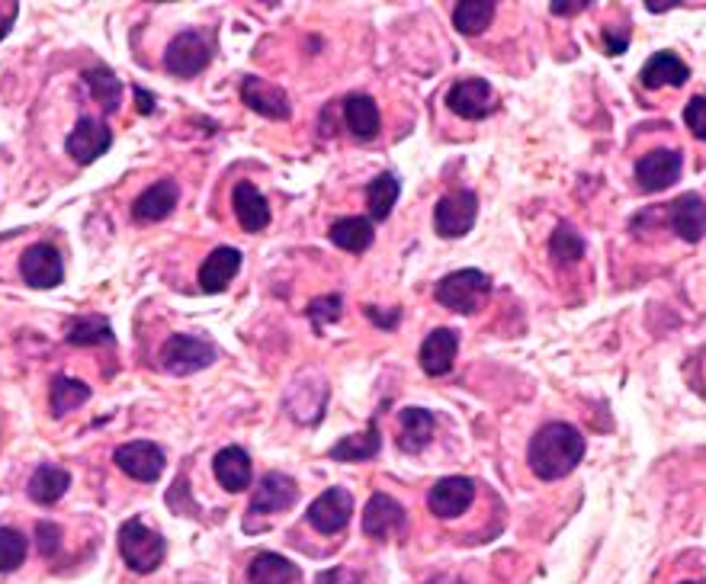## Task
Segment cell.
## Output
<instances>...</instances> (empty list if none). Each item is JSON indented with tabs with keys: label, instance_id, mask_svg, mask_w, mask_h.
Listing matches in <instances>:
<instances>
[{
	"label": "cell",
	"instance_id": "6da1fadb",
	"mask_svg": "<svg viewBox=\"0 0 706 584\" xmlns=\"http://www.w3.org/2000/svg\"><path fill=\"white\" fill-rule=\"evenodd\" d=\"M527 459L539 482H559L585 459V437L571 424H543L527 446Z\"/></svg>",
	"mask_w": 706,
	"mask_h": 584
},
{
	"label": "cell",
	"instance_id": "7a4b0ae2",
	"mask_svg": "<svg viewBox=\"0 0 706 584\" xmlns=\"http://www.w3.org/2000/svg\"><path fill=\"white\" fill-rule=\"evenodd\" d=\"M119 556L136 575H151L161 568V562L168 556V543L158 529L132 517L119 527Z\"/></svg>",
	"mask_w": 706,
	"mask_h": 584
},
{
	"label": "cell",
	"instance_id": "3957f363",
	"mask_svg": "<svg viewBox=\"0 0 706 584\" xmlns=\"http://www.w3.org/2000/svg\"><path fill=\"white\" fill-rule=\"evenodd\" d=\"M491 293V277L481 270H456L434 286V299L456 315H476Z\"/></svg>",
	"mask_w": 706,
	"mask_h": 584
},
{
	"label": "cell",
	"instance_id": "277c9868",
	"mask_svg": "<svg viewBox=\"0 0 706 584\" xmlns=\"http://www.w3.org/2000/svg\"><path fill=\"white\" fill-rule=\"evenodd\" d=\"M212 52H216V42L209 32H199V29H187L180 36H173L165 52V68H168L173 78H197L199 71L212 61Z\"/></svg>",
	"mask_w": 706,
	"mask_h": 584
},
{
	"label": "cell",
	"instance_id": "5b68a950",
	"mask_svg": "<svg viewBox=\"0 0 706 584\" xmlns=\"http://www.w3.org/2000/svg\"><path fill=\"white\" fill-rule=\"evenodd\" d=\"M216 363V347L190 334H173L161 347V369L170 376H193Z\"/></svg>",
	"mask_w": 706,
	"mask_h": 584
},
{
	"label": "cell",
	"instance_id": "8992f818",
	"mask_svg": "<svg viewBox=\"0 0 706 584\" xmlns=\"http://www.w3.org/2000/svg\"><path fill=\"white\" fill-rule=\"evenodd\" d=\"M479 219V196L473 190H453L434 206V228L440 238H463Z\"/></svg>",
	"mask_w": 706,
	"mask_h": 584
},
{
	"label": "cell",
	"instance_id": "52a82bcc",
	"mask_svg": "<svg viewBox=\"0 0 706 584\" xmlns=\"http://www.w3.org/2000/svg\"><path fill=\"white\" fill-rule=\"evenodd\" d=\"M684 167V155L675 148H658L649 151L646 158L636 161V184L643 194H662L668 187H675Z\"/></svg>",
	"mask_w": 706,
	"mask_h": 584
},
{
	"label": "cell",
	"instance_id": "ba28073f",
	"mask_svg": "<svg viewBox=\"0 0 706 584\" xmlns=\"http://www.w3.org/2000/svg\"><path fill=\"white\" fill-rule=\"evenodd\" d=\"M165 449L151 441H132L116 449V466L136 482H158L165 473Z\"/></svg>",
	"mask_w": 706,
	"mask_h": 584
},
{
	"label": "cell",
	"instance_id": "9c48e42d",
	"mask_svg": "<svg viewBox=\"0 0 706 584\" xmlns=\"http://www.w3.org/2000/svg\"><path fill=\"white\" fill-rule=\"evenodd\" d=\"M350 517H354V495L347 488H328L306 511V521L318 533H338L350 524Z\"/></svg>",
	"mask_w": 706,
	"mask_h": 584
},
{
	"label": "cell",
	"instance_id": "30bf717a",
	"mask_svg": "<svg viewBox=\"0 0 706 584\" xmlns=\"http://www.w3.org/2000/svg\"><path fill=\"white\" fill-rule=\"evenodd\" d=\"M473 498H476V485H473V478H466V475H450V478H440V482L430 488V495H427V507H430V514H434V517H440V521H453V517L466 514V507L473 504Z\"/></svg>",
	"mask_w": 706,
	"mask_h": 584
},
{
	"label": "cell",
	"instance_id": "8fae6325",
	"mask_svg": "<svg viewBox=\"0 0 706 584\" xmlns=\"http://www.w3.org/2000/svg\"><path fill=\"white\" fill-rule=\"evenodd\" d=\"M110 145H113V132L103 126V122H97V119H90V116H81L78 119V126L71 129V136L64 141V148H68V155L78 161V165H93L100 155H107L110 151Z\"/></svg>",
	"mask_w": 706,
	"mask_h": 584
},
{
	"label": "cell",
	"instance_id": "7c38bea8",
	"mask_svg": "<svg viewBox=\"0 0 706 584\" xmlns=\"http://www.w3.org/2000/svg\"><path fill=\"white\" fill-rule=\"evenodd\" d=\"M408 529V514L392 495L379 492L372 495L364 507V533L369 540H389L392 533H405Z\"/></svg>",
	"mask_w": 706,
	"mask_h": 584
},
{
	"label": "cell",
	"instance_id": "4fadbf2b",
	"mask_svg": "<svg viewBox=\"0 0 706 584\" xmlns=\"http://www.w3.org/2000/svg\"><path fill=\"white\" fill-rule=\"evenodd\" d=\"M20 274L32 289H56L64 279V264L61 254L52 245H32L20 257Z\"/></svg>",
	"mask_w": 706,
	"mask_h": 584
},
{
	"label": "cell",
	"instance_id": "5bb4252c",
	"mask_svg": "<svg viewBox=\"0 0 706 584\" xmlns=\"http://www.w3.org/2000/svg\"><path fill=\"white\" fill-rule=\"evenodd\" d=\"M447 107L463 119H485L488 112L495 110V90L481 78L456 81L447 93Z\"/></svg>",
	"mask_w": 706,
	"mask_h": 584
},
{
	"label": "cell",
	"instance_id": "9a60e30c",
	"mask_svg": "<svg viewBox=\"0 0 706 584\" xmlns=\"http://www.w3.org/2000/svg\"><path fill=\"white\" fill-rule=\"evenodd\" d=\"M299 498V488L289 475L267 473L257 482L255 495H251V514H280L286 507H292Z\"/></svg>",
	"mask_w": 706,
	"mask_h": 584
},
{
	"label": "cell",
	"instance_id": "2e32d148",
	"mask_svg": "<svg viewBox=\"0 0 706 584\" xmlns=\"http://www.w3.org/2000/svg\"><path fill=\"white\" fill-rule=\"evenodd\" d=\"M212 473L219 478V485L238 495V492H248L251 488V475H255V466H251V456L241 449V446H222L212 459Z\"/></svg>",
	"mask_w": 706,
	"mask_h": 584
},
{
	"label": "cell",
	"instance_id": "e0dca14e",
	"mask_svg": "<svg viewBox=\"0 0 706 584\" xmlns=\"http://www.w3.org/2000/svg\"><path fill=\"white\" fill-rule=\"evenodd\" d=\"M241 270V250L238 248H216L199 267V289L216 296V293H226L231 286V279L238 277Z\"/></svg>",
	"mask_w": 706,
	"mask_h": 584
},
{
	"label": "cell",
	"instance_id": "ac0fdd59",
	"mask_svg": "<svg viewBox=\"0 0 706 584\" xmlns=\"http://www.w3.org/2000/svg\"><path fill=\"white\" fill-rule=\"evenodd\" d=\"M668 222H672L678 238L697 245L706 235V202L697 194L678 196V199L668 206Z\"/></svg>",
	"mask_w": 706,
	"mask_h": 584
},
{
	"label": "cell",
	"instance_id": "d6986e66",
	"mask_svg": "<svg viewBox=\"0 0 706 584\" xmlns=\"http://www.w3.org/2000/svg\"><path fill=\"white\" fill-rule=\"evenodd\" d=\"M241 100H245L248 110L260 112L267 119H289V97L277 83L263 81V78H245L241 81Z\"/></svg>",
	"mask_w": 706,
	"mask_h": 584
},
{
	"label": "cell",
	"instance_id": "ffe728a7",
	"mask_svg": "<svg viewBox=\"0 0 706 584\" xmlns=\"http://www.w3.org/2000/svg\"><path fill=\"white\" fill-rule=\"evenodd\" d=\"M456 350H459V334L453 328H437L424 337L421 344V369L427 376H447L453 369V360H456Z\"/></svg>",
	"mask_w": 706,
	"mask_h": 584
},
{
	"label": "cell",
	"instance_id": "44dd1931",
	"mask_svg": "<svg viewBox=\"0 0 706 584\" xmlns=\"http://www.w3.org/2000/svg\"><path fill=\"white\" fill-rule=\"evenodd\" d=\"M231 206H235V219L245 231H263L270 225V206L251 180H241L231 190Z\"/></svg>",
	"mask_w": 706,
	"mask_h": 584
},
{
	"label": "cell",
	"instance_id": "7402d4cb",
	"mask_svg": "<svg viewBox=\"0 0 706 584\" xmlns=\"http://www.w3.org/2000/svg\"><path fill=\"white\" fill-rule=\"evenodd\" d=\"M434 427L437 420L424 408H405L398 415V449L408 456H418L424 446L434 441Z\"/></svg>",
	"mask_w": 706,
	"mask_h": 584
},
{
	"label": "cell",
	"instance_id": "603a6c76",
	"mask_svg": "<svg viewBox=\"0 0 706 584\" xmlns=\"http://www.w3.org/2000/svg\"><path fill=\"white\" fill-rule=\"evenodd\" d=\"M639 81L649 90H662V87H680L690 81V68L680 61L675 52H655V56L643 65Z\"/></svg>",
	"mask_w": 706,
	"mask_h": 584
},
{
	"label": "cell",
	"instance_id": "cb8c5ba5",
	"mask_svg": "<svg viewBox=\"0 0 706 584\" xmlns=\"http://www.w3.org/2000/svg\"><path fill=\"white\" fill-rule=\"evenodd\" d=\"M177 196H180V190L170 180H161V184L148 187L132 202V219L136 222H161V219H168L170 212L177 209Z\"/></svg>",
	"mask_w": 706,
	"mask_h": 584
},
{
	"label": "cell",
	"instance_id": "d4e9b609",
	"mask_svg": "<svg viewBox=\"0 0 706 584\" xmlns=\"http://www.w3.org/2000/svg\"><path fill=\"white\" fill-rule=\"evenodd\" d=\"M344 119L354 139H376L379 136V107L369 93H350L344 100Z\"/></svg>",
	"mask_w": 706,
	"mask_h": 584
},
{
	"label": "cell",
	"instance_id": "484cf974",
	"mask_svg": "<svg viewBox=\"0 0 706 584\" xmlns=\"http://www.w3.org/2000/svg\"><path fill=\"white\" fill-rule=\"evenodd\" d=\"M379 446H382V434H379V420L372 417L367 424V430L338 441V444L331 446L328 456L338 459V463H367V459H372L379 453Z\"/></svg>",
	"mask_w": 706,
	"mask_h": 584
},
{
	"label": "cell",
	"instance_id": "4316f807",
	"mask_svg": "<svg viewBox=\"0 0 706 584\" xmlns=\"http://www.w3.org/2000/svg\"><path fill=\"white\" fill-rule=\"evenodd\" d=\"M299 578H302V568L277 553H260L251 558V568H248L251 584H296Z\"/></svg>",
	"mask_w": 706,
	"mask_h": 584
},
{
	"label": "cell",
	"instance_id": "83f0119b",
	"mask_svg": "<svg viewBox=\"0 0 706 584\" xmlns=\"http://www.w3.org/2000/svg\"><path fill=\"white\" fill-rule=\"evenodd\" d=\"M328 235H331V241L340 250L364 254L372 245V238H376V222L369 216H347V219H338V222L331 225Z\"/></svg>",
	"mask_w": 706,
	"mask_h": 584
},
{
	"label": "cell",
	"instance_id": "f1b7e54d",
	"mask_svg": "<svg viewBox=\"0 0 706 584\" xmlns=\"http://www.w3.org/2000/svg\"><path fill=\"white\" fill-rule=\"evenodd\" d=\"M495 10H498L495 0H459L453 7V27L463 36H479V32L491 27Z\"/></svg>",
	"mask_w": 706,
	"mask_h": 584
},
{
	"label": "cell",
	"instance_id": "f546056e",
	"mask_svg": "<svg viewBox=\"0 0 706 584\" xmlns=\"http://www.w3.org/2000/svg\"><path fill=\"white\" fill-rule=\"evenodd\" d=\"M71 488V475L58 466H39L29 478V498L36 504H56Z\"/></svg>",
	"mask_w": 706,
	"mask_h": 584
},
{
	"label": "cell",
	"instance_id": "4dcf8cb0",
	"mask_svg": "<svg viewBox=\"0 0 706 584\" xmlns=\"http://www.w3.org/2000/svg\"><path fill=\"white\" fill-rule=\"evenodd\" d=\"M68 344L74 347H93V344H113V325L103 315H81L68 325L64 334Z\"/></svg>",
	"mask_w": 706,
	"mask_h": 584
},
{
	"label": "cell",
	"instance_id": "1f68e13d",
	"mask_svg": "<svg viewBox=\"0 0 706 584\" xmlns=\"http://www.w3.org/2000/svg\"><path fill=\"white\" fill-rule=\"evenodd\" d=\"M549 257L559 267H571L585 257V238L578 235V228L568 222H559L549 235Z\"/></svg>",
	"mask_w": 706,
	"mask_h": 584
},
{
	"label": "cell",
	"instance_id": "d6a6232c",
	"mask_svg": "<svg viewBox=\"0 0 706 584\" xmlns=\"http://www.w3.org/2000/svg\"><path fill=\"white\" fill-rule=\"evenodd\" d=\"M398 190H401V184H398L396 174H379L376 180H369L367 209L372 222L389 219V212H392V206H396L398 199Z\"/></svg>",
	"mask_w": 706,
	"mask_h": 584
},
{
	"label": "cell",
	"instance_id": "836d02e7",
	"mask_svg": "<svg viewBox=\"0 0 706 584\" xmlns=\"http://www.w3.org/2000/svg\"><path fill=\"white\" fill-rule=\"evenodd\" d=\"M84 81L90 87V93H93V100H100L103 112L119 110V103H122V83H119V78H116L110 68H103V65L87 68Z\"/></svg>",
	"mask_w": 706,
	"mask_h": 584
},
{
	"label": "cell",
	"instance_id": "e575fe53",
	"mask_svg": "<svg viewBox=\"0 0 706 584\" xmlns=\"http://www.w3.org/2000/svg\"><path fill=\"white\" fill-rule=\"evenodd\" d=\"M87 398H90V386H84L81 379H71V376H56L52 379L49 402H52V415L56 417H64L68 412L81 408Z\"/></svg>",
	"mask_w": 706,
	"mask_h": 584
},
{
	"label": "cell",
	"instance_id": "d590c367",
	"mask_svg": "<svg viewBox=\"0 0 706 584\" xmlns=\"http://www.w3.org/2000/svg\"><path fill=\"white\" fill-rule=\"evenodd\" d=\"M27 558V536L13 527H0V572L20 568Z\"/></svg>",
	"mask_w": 706,
	"mask_h": 584
},
{
	"label": "cell",
	"instance_id": "8d00e7d4",
	"mask_svg": "<svg viewBox=\"0 0 706 584\" xmlns=\"http://www.w3.org/2000/svg\"><path fill=\"white\" fill-rule=\"evenodd\" d=\"M309 318H311V325L321 331L325 325H331V321H338L340 318V311H344V299H340L338 293H331V296H318L315 303H309Z\"/></svg>",
	"mask_w": 706,
	"mask_h": 584
},
{
	"label": "cell",
	"instance_id": "74e56055",
	"mask_svg": "<svg viewBox=\"0 0 706 584\" xmlns=\"http://www.w3.org/2000/svg\"><path fill=\"white\" fill-rule=\"evenodd\" d=\"M684 122H687V129L694 132V139L706 141V97H690L687 100V107H684Z\"/></svg>",
	"mask_w": 706,
	"mask_h": 584
},
{
	"label": "cell",
	"instance_id": "f35d334b",
	"mask_svg": "<svg viewBox=\"0 0 706 584\" xmlns=\"http://www.w3.org/2000/svg\"><path fill=\"white\" fill-rule=\"evenodd\" d=\"M36 546H39V553L46 558L56 556L58 550H61V529H58V524H52V521H39V524H36Z\"/></svg>",
	"mask_w": 706,
	"mask_h": 584
},
{
	"label": "cell",
	"instance_id": "ab89813d",
	"mask_svg": "<svg viewBox=\"0 0 706 584\" xmlns=\"http://www.w3.org/2000/svg\"><path fill=\"white\" fill-rule=\"evenodd\" d=\"M629 46V32H614V29H604V49L610 56H623Z\"/></svg>",
	"mask_w": 706,
	"mask_h": 584
},
{
	"label": "cell",
	"instance_id": "60d3db41",
	"mask_svg": "<svg viewBox=\"0 0 706 584\" xmlns=\"http://www.w3.org/2000/svg\"><path fill=\"white\" fill-rule=\"evenodd\" d=\"M315 584H357V575L350 568H328L315 578Z\"/></svg>",
	"mask_w": 706,
	"mask_h": 584
},
{
	"label": "cell",
	"instance_id": "b9f144b4",
	"mask_svg": "<svg viewBox=\"0 0 706 584\" xmlns=\"http://www.w3.org/2000/svg\"><path fill=\"white\" fill-rule=\"evenodd\" d=\"M17 13H20V7H17V3H0V39L13 29Z\"/></svg>",
	"mask_w": 706,
	"mask_h": 584
},
{
	"label": "cell",
	"instance_id": "7bdbcfd3",
	"mask_svg": "<svg viewBox=\"0 0 706 584\" xmlns=\"http://www.w3.org/2000/svg\"><path fill=\"white\" fill-rule=\"evenodd\" d=\"M398 315H401L398 308H396V311H392V315H382V311H376V308H372V306H367V318H372L376 325H382L386 331H396Z\"/></svg>",
	"mask_w": 706,
	"mask_h": 584
},
{
	"label": "cell",
	"instance_id": "ee69618b",
	"mask_svg": "<svg viewBox=\"0 0 706 584\" xmlns=\"http://www.w3.org/2000/svg\"><path fill=\"white\" fill-rule=\"evenodd\" d=\"M549 10H553L556 17H575V13H585L588 3H549Z\"/></svg>",
	"mask_w": 706,
	"mask_h": 584
},
{
	"label": "cell",
	"instance_id": "f6af8a7d",
	"mask_svg": "<svg viewBox=\"0 0 706 584\" xmlns=\"http://www.w3.org/2000/svg\"><path fill=\"white\" fill-rule=\"evenodd\" d=\"M132 93H136V107H139L141 116H148V112L155 110V97H151V93H148L145 87H136Z\"/></svg>",
	"mask_w": 706,
	"mask_h": 584
},
{
	"label": "cell",
	"instance_id": "bcb514c9",
	"mask_svg": "<svg viewBox=\"0 0 706 584\" xmlns=\"http://www.w3.org/2000/svg\"><path fill=\"white\" fill-rule=\"evenodd\" d=\"M675 7H680V3H646L649 13H665V10H675Z\"/></svg>",
	"mask_w": 706,
	"mask_h": 584
},
{
	"label": "cell",
	"instance_id": "7dc6e473",
	"mask_svg": "<svg viewBox=\"0 0 706 584\" xmlns=\"http://www.w3.org/2000/svg\"><path fill=\"white\" fill-rule=\"evenodd\" d=\"M427 584H463L459 578H453V575H434Z\"/></svg>",
	"mask_w": 706,
	"mask_h": 584
},
{
	"label": "cell",
	"instance_id": "c3c4849f",
	"mask_svg": "<svg viewBox=\"0 0 706 584\" xmlns=\"http://www.w3.org/2000/svg\"><path fill=\"white\" fill-rule=\"evenodd\" d=\"M680 584H700V582H680Z\"/></svg>",
	"mask_w": 706,
	"mask_h": 584
}]
</instances>
